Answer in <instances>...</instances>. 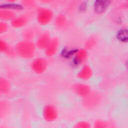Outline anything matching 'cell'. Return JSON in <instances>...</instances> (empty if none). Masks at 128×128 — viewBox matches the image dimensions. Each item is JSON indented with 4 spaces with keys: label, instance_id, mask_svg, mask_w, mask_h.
I'll return each instance as SVG.
<instances>
[{
    "label": "cell",
    "instance_id": "cell-1",
    "mask_svg": "<svg viewBox=\"0 0 128 128\" xmlns=\"http://www.w3.org/2000/svg\"><path fill=\"white\" fill-rule=\"evenodd\" d=\"M36 49L34 42L26 40L18 42L14 48L16 54L24 59L32 58L35 55Z\"/></svg>",
    "mask_w": 128,
    "mask_h": 128
},
{
    "label": "cell",
    "instance_id": "cell-2",
    "mask_svg": "<svg viewBox=\"0 0 128 128\" xmlns=\"http://www.w3.org/2000/svg\"><path fill=\"white\" fill-rule=\"evenodd\" d=\"M54 13L52 10L46 7H40L37 9L36 19L40 26H44L50 24L54 18Z\"/></svg>",
    "mask_w": 128,
    "mask_h": 128
},
{
    "label": "cell",
    "instance_id": "cell-3",
    "mask_svg": "<svg viewBox=\"0 0 128 128\" xmlns=\"http://www.w3.org/2000/svg\"><path fill=\"white\" fill-rule=\"evenodd\" d=\"M102 100L100 94L96 91H92L86 96L82 98V104L88 108L92 109L98 106Z\"/></svg>",
    "mask_w": 128,
    "mask_h": 128
},
{
    "label": "cell",
    "instance_id": "cell-4",
    "mask_svg": "<svg viewBox=\"0 0 128 128\" xmlns=\"http://www.w3.org/2000/svg\"><path fill=\"white\" fill-rule=\"evenodd\" d=\"M48 66V62L44 58L38 57L34 58L31 62L30 68L36 74H40L45 72Z\"/></svg>",
    "mask_w": 128,
    "mask_h": 128
},
{
    "label": "cell",
    "instance_id": "cell-5",
    "mask_svg": "<svg viewBox=\"0 0 128 128\" xmlns=\"http://www.w3.org/2000/svg\"><path fill=\"white\" fill-rule=\"evenodd\" d=\"M42 116L48 122H52L58 117V111L56 108L52 104L46 105L42 110Z\"/></svg>",
    "mask_w": 128,
    "mask_h": 128
},
{
    "label": "cell",
    "instance_id": "cell-6",
    "mask_svg": "<svg viewBox=\"0 0 128 128\" xmlns=\"http://www.w3.org/2000/svg\"><path fill=\"white\" fill-rule=\"evenodd\" d=\"M59 46V39L56 37L52 38L44 50L45 54L48 57L54 56L58 52Z\"/></svg>",
    "mask_w": 128,
    "mask_h": 128
},
{
    "label": "cell",
    "instance_id": "cell-7",
    "mask_svg": "<svg viewBox=\"0 0 128 128\" xmlns=\"http://www.w3.org/2000/svg\"><path fill=\"white\" fill-rule=\"evenodd\" d=\"M72 89L76 95L82 98L86 96L92 90L89 85L80 82L74 84L72 86Z\"/></svg>",
    "mask_w": 128,
    "mask_h": 128
},
{
    "label": "cell",
    "instance_id": "cell-8",
    "mask_svg": "<svg viewBox=\"0 0 128 128\" xmlns=\"http://www.w3.org/2000/svg\"><path fill=\"white\" fill-rule=\"evenodd\" d=\"M88 58V52L85 48H77L73 57V63L76 66L82 65L85 63Z\"/></svg>",
    "mask_w": 128,
    "mask_h": 128
},
{
    "label": "cell",
    "instance_id": "cell-9",
    "mask_svg": "<svg viewBox=\"0 0 128 128\" xmlns=\"http://www.w3.org/2000/svg\"><path fill=\"white\" fill-rule=\"evenodd\" d=\"M51 36L48 32H43L40 34L34 42L36 48L44 50L52 39Z\"/></svg>",
    "mask_w": 128,
    "mask_h": 128
},
{
    "label": "cell",
    "instance_id": "cell-10",
    "mask_svg": "<svg viewBox=\"0 0 128 128\" xmlns=\"http://www.w3.org/2000/svg\"><path fill=\"white\" fill-rule=\"evenodd\" d=\"M113 0H95L94 4V9L98 14H102L105 12Z\"/></svg>",
    "mask_w": 128,
    "mask_h": 128
},
{
    "label": "cell",
    "instance_id": "cell-11",
    "mask_svg": "<svg viewBox=\"0 0 128 128\" xmlns=\"http://www.w3.org/2000/svg\"><path fill=\"white\" fill-rule=\"evenodd\" d=\"M93 75V70L90 66L84 64L77 73L78 78L82 80H86L90 79Z\"/></svg>",
    "mask_w": 128,
    "mask_h": 128
},
{
    "label": "cell",
    "instance_id": "cell-12",
    "mask_svg": "<svg viewBox=\"0 0 128 128\" xmlns=\"http://www.w3.org/2000/svg\"><path fill=\"white\" fill-rule=\"evenodd\" d=\"M28 22V16L25 15H20L14 16L10 21L11 26L14 28H20L25 26Z\"/></svg>",
    "mask_w": 128,
    "mask_h": 128
},
{
    "label": "cell",
    "instance_id": "cell-13",
    "mask_svg": "<svg viewBox=\"0 0 128 128\" xmlns=\"http://www.w3.org/2000/svg\"><path fill=\"white\" fill-rule=\"evenodd\" d=\"M54 24L56 28H65L68 24L66 16L64 14H58L54 18Z\"/></svg>",
    "mask_w": 128,
    "mask_h": 128
},
{
    "label": "cell",
    "instance_id": "cell-14",
    "mask_svg": "<svg viewBox=\"0 0 128 128\" xmlns=\"http://www.w3.org/2000/svg\"><path fill=\"white\" fill-rule=\"evenodd\" d=\"M16 16V14L14 11L0 9V21L7 22L10 21L14 16Z\"/></svg>",
    "mask_w": 128,
    "mask_h": 128
},
{
    "label": "cell",
    "instance_id": "cell-15",
    "mask_svg": "<svg viewBox=\"0 0 128 128\" xmlns=\"http://www.w3.org/2000/svg\"><path fill=\"white\" fill-rule=\"evenodd\" d=\"M0 9L8 10L13 11H20L24 9L20 4L15 2H6L4 4H0Z\"/></svg>",
    "mask_w": 128,
    "mask_h": 128
},
{
    "label": "cell",
    "instance_id": "cell-16",
    "mask_svg": "<svg viewBox=\"0 0 128 128\" xmlns=\"http://www.w3.org/2000/svg\"><path fill=\"white\" fill-rule=\"evenodd\" d=\"M116 37L118 40L122 43H126L128 40V31L126 28H122L116 32Z\"/></svg>",
    "mask_w": 128,
    "mask_h": 128
},
{
    "label": "cell",
    "instance_id": "cell-17",
    "mask_svg": "<svg viewBox=\"0 0 128 128\" xmlns=\"http://www.w3.org/2000/svg\"><path fill=\"white\" fill-rule=\"evenodd\" d=\"M10 90V84L5 78L0 76V92L2 94H8Z\"/></svg>",
    "mask_w": 128,
    "mask_h": 128
},
{
    "label": "cell",
    "instance_id": "cell-18",
    "mask_svg": "<svg viewBox=\"0 0 128 128\" xmlns=\"http://www.w3.org/2000/svg\"><path fill=\"white\" fill-rule=\"evenodd\" d=\"M77 48H64L61 51V56L64 58H72Z\"/></svg>",
    "mask_w": 128,
    "mask_h": 128
},
{
    "label": "cell",
    "instance_id": "cell-19",
    "mask_svg": "<svg viewBox=\"0 0 128 128\" xmlns=\"http://www.w3.org/2000/svg\"><path fill=\"white\" fill-rule=\"evenodd\" d=\"M22 36L24 38V40H32L35 36V31L32 28L26 29L22 33Z\"/></svg>",
    "mask_w": 128,
    "mask_h": 128
},
{
    "label": "cell",
    "instance_id": "cell-20",
    "mask_svg": "<svg viewBox=\"0 0 128 128\" xmlns=\"http://www.w3.org/2000/svg\"><path fill=\"white\" fill-rule=\"evenodd\" d=\"M96 44V40L94 37H90L85 42L84 47L86 50H90L94 47Z\"/></svg>",
    "mask_w": 128,
    "mask_h": 128
},
{
    "label": "cell",
    "instance_id": "cell-21",
    "mask_svg": "<svg viewBox=\"0 0 128 128\" xmlns=\"http://www.w3.org/2000/svg\"><path fill=\"white\" fill-rule=\"evenodd\" d=\"M36 4V0H21L20 4L24 8H30L35 6Z\"/></svg>",
    "mask_w": 128,
    "mask_h": 128
},
{
    "label": "cell",
    "instance_id": "cell-22",
    "mask_svg": "<svg viewBox=\"0 0 128 128\" xmlns=\"http://www.w3.org/2000/svg\"><path fill=\"white\" fill-rule=\"evenodd\" d=\"M90 124L86 120H80L76 123L74 126L75 128H90Z\"/></svg>",
    "mask_w": 128,
    "mask_h": 128
},
{
    "label": "cell",
    "instance_id": "cell-23",
    "mask_svg": "<svg viewBox=\"0 0 128 128\" xmlns=\"http://www.w3.org/2000/svg\"><path fill=\"white\" fill-rule=\"evenodd\" d=\"M10 48L8 43L4 40L0 38V54L6 52Z\"/></svg>",
    "mask_w": 128,
    "mask_h": 128
},
{
    "label": "cell",
    "instance_id": "cell-24",
    "mask_svg": "<svg viewBox=\"0 0 128 128\" xmlns=\"http://www.w3.org/2000/svg\"><path fill=\"white\" fill-rule=\"evenodd\" d=\"M108 126V123L104 120H96L94 122V127L96 128H106Z\"/></svg>",
    "mask_w": 128,
    "mask_h": 128
},
{
    "label": "cell",
    "instance_id": "cell-25",
    "mask_svg": "<svg viewBox=\"0 0 128 128\" xmlns=\"http://www.w3.org/2000/svg\"><path fill=\"white\" fill-rule=\"evenodd\" d=\"M9 26L7 22L0 21V35L6 33L8 30Z\"/></svg>",
    "mask_w": 128,
    "mask_h": 128
},
{
    "label": "cell",
    "instance_id": "cell-26",
    "mask_svg": "<svg viewBox=\"0 0 128 128\" xmlns=\"http://www.w3.org/2000/svg\"><path fill=\"white\" fill-rule=\"evenodd\" d=\"M88 4L86 2H82L78 6V10L80 12H84L88 7Z\"/></svg>",
    "mask_w": 128,
    "mask_h": 128
},
{
    "label": "cell",
    "instance_id": "cell-27",
    "mask_svg": "<svg viewBox=\"0 0 128 128\" xmlns=\"http://www.w3.org/2000/svg\"><path fill=\"white\" fill-rule=\"evenodd\" d=\"M39 0L44 4H48L52 2L53 0Z\"/></svg>",
    "mask_w": 128,
    "mask_h": 128
},
{
    "label": "cell",
    "instance_id": "cell-28",
    "mask_svg": "<svg viewBox=\"0 0 128 128\" xmlns=\"http://www.w3.org/2000/svg\"><path fill=\"white\" fill-rule=\"evenodd\" d=\"M6 1V2H16L17 0H4Z\"/></svg>",
    "mask_w": 128,
    "mask_h": 128
},
{
    "label": "cell",
    "instance_id": "cell-29",
    "mask_svg": "<svg viewBox=\"0 0 128 128\" xmlns=\"http://www.w3.org/2000/svg\"><path fill=\"white\" fill-rule=\"evenodd\" d=\"M2 94L0 92V97H1V96H2Z\"/></svg>",
    "mask_w": 128,
    "mask_h": 128
}]
</instances>
